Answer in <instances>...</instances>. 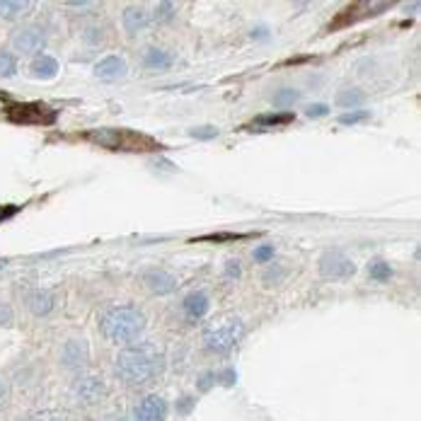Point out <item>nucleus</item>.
Masks as SVG:
<instances>
[{
    "mask_svg": "<svg viewBox=\"0 0 421 421\" xmlns=\"http://www.w3.org/2000/svg\"><path fill=\"white\" fill-rule=\"evenodd\" d=\"M160 354L153 347H148V344L128 347L119 351V356H116V376L124 380L126 385H133V388L150 383L160 373Z\"/></svg>",
    "mask_w": 421,
    "mask_h": 421,
    "instance_id": "1",
    "label": "nucleus"
},
{
    "mask_svg": "<svg viewBox=\"0 0 421 421\" xmlns=\"http://www.w3.org/2000/svg\"><path fill=\"white\" fill-rule=\"evenodd\" d=\"M99 330L109 342L128 344L145 330V315L133 305L107 308L99 318Z\"/></svg>",
    "mask_w": 421,
    "mask_h": 421,
    "instance_id": "2",
    "label": "nucleus"
},
{
    "mask_svg": "<svg viewBox=\"0 0 421 421\" xmlns=\"http://www.w3.org/2000/svg\"><path fill=\"white\" fill-rule=\"evenodd\" d=\"M87 140L97 143L99 148L109 150H160L162 145L155 138L136 133L131 128H95L85 136Z\"/></svg>",
    "mask_w": 421,
    "mask_h": 421,
    "instance_id": "3",
    "label": "nucleus"
},
{
    "mask_svg": "<svg viewBox=\"0 0 421 421\" xmlns=\"http://www.w3.org/2000/svg\"><path fill=\"white\" fill-rule=\"evenodd\" d=\"M242 337H245V325L240 322V320H228L223 325L208 327V330L203 332V344H206V349L213 351V354L225 356L242 342Z\"/></svg>",
    "mask_w": 421,
    "mask_h": 421,
    "instance_id": "4",
    "label": "nucleus"
},
{
    "mask_svg": "<svg viewBox=\"0 0 421 421\" xmlns=\"http://www.w3.org/2000/svg\"><path fill=\"white\" fill-rule=\"evenodd\" d=\"M5 116H8L13 124H22V126H32V124H54L56 121V112L44 104H10L5 109Z\"/></svg>",
    "mask_w": 421,
    "mask_h": 421,
    "instance_id": "5",
    "label": "nucleus"
},
{
    "mask_svg": "<svg viewBox=\"0 0 421 421\" xmlns=\"http://www.w3.org/2000/svg\"><path fill=\"white\" fill-rule=\"evenodd\" d=\"M318 269L325 279H349L356 274V264L339 249H330V252L320 257Z\"/></svg>",
    "mask_w": 421,
    "mask_h": 421,
    "instance_id": "6",
    "label": "nucleus"
},
{
    "mask_svg": "<svg viewBox=\"0 0 421 421\" xmlns=\"http://www.w3.org/2000/svg\"><path fill=\"white\" fill-rule=\"evenodd\" d=\"M13 46L20 54H39L46 46V32L37 25L22 27L13 37Z\"/></svg>",
    "mask_w": 421,
    "mask_h": 421,
    "instance_id": "7",
    "label": "nucleus"
},
{
    "mask_svg": "<svg viewBox=\"0 0 421 421\" xmlns=\"http://www.w3.org/2000/svg\"><path fill=\"white\" fill-rule=\"evenodd\" d=\"M90 361V347L85 339H68L61 349V364L68 371H80Z\"/></svg>",
    "mask_w": 421,
    "mask_h": 421,
    "instance_id": "8",
    "label": "nucleus"
},
{
    "mask_svg": "<svg viewBox=\"0 0 421 421\" xmlns=\"http://www.w3.org/2000/svg\"><path fill=\"white\" fill-rule=\"evenodd\" d=\"M143 284L148 286L150 293L167 296L177 288V276L169 274L167 269H148V271L143 274Z\"/></svg>",
    "mask_w": 421,
    "mask_h": 421,
    "instance_id": "9",
    "label": "nucleus"
},
{
    "mask_svg": "<svg viewBox=\"0 0 421 421\" xmlns=\"http://www.w3.org/2000/svg\"><path fill=\"white\" fill-rule=\"evenodd\" d=\"M136 421H165L167 419V402L160 395H148L140 400V405L133 412Z\"/></svg>",
    "mask_w": 421,
    "mask_h": 421,
    "instance_id": "10",
    "label": "nucleus"
},
{
    "mask_svg": "<svg viewBox=\"0 0 421 421\" xmlns=\"http://www.w3.org/2000/svg\"><path fill=\"white\" fill-rule=\"evenodd\" d=\"M104 395V383L102 378L97 376H85L75 383V397H78L83 405H95V402L102 400Z\"/></svg>",
    "mask_w": 421,
    "mask_h": 421,
    "instance_id": "11",
    "label": "nucleus"
},
{
    "mask_svg": "<svg viewBox=\"0 0 421 421\" xmlns=\"http://www.w3.org/2000/svg\"><path fill=\"white\" fill-rule=\"evenodd\" d=\"M128 73V66L121 56H104L95 66V75L99 80H119Z\"/></svg>",
    "mask_w": 421,
    "mask_h": 421,
    "instance_id": "12",
    "label": "nucleus"
},
{
    "mask_svg": "<svg viewBox=\"0 0 421 421\" xmlns=\"http://www.w3.org/2000/svg\"><path fill=\"white\" fill-rule=\"evenodd\" d=\"M148 22H150L148 10L140 8V5H131V8L124 10V29L131 34V37L138 32H143V29L148 27Z\"/></svg>",
    "mask_w": 421,
    "mask_h": 421,
    "instance_id": "13",
    "label": "nucleus"
},
{
    "mask_svg": "<svg viewBox=\"0 0 421 421\" xmlns=\"http://www.w3.org/2000/svg\"><path fill=\"white\" fill-rule=\"evenodd\" d=\"M182 308H184V315L189 320H201L203 315L208 313V308H211L208 296L201 293V291H196V293H189V296L184 298Z\"/></svg>",
    "mask_w": 421,
    "mask_h": 421,
    "instance_id": "14",
    "label": "nucleus"
},
{
    "mask_svg": "<svg viewBox=\"0 0 421 421\" xmlns=\"http://www.w3.org/2000/svg\"><path fill=\"white\" fill-rule=\"evenodd\" d=\"M27 305L29 310H32L34 315H49L51 310H54L56 305V298L49 293V291H44V288H37V291H32V293L27 296Z\"/></svg>",
    "mask_w": 421,
    "mask_h": 421,
    "instance_id": "15",
    "label": "nucleus"
},
{
    "mask_svg": "<svg viewBox=\"0 0 421 421\" xmlns=\"http://www.w3.org/2000/svg\"><path fill=\"white\" fill-rule=\"evenodd\" d=\"M174 63V58L162 49H145L143 54V66L148 70H169Z\"/></svg>",
    "mask_w": 421,
    "mask_h": 421,
    "instance_id": "16",
    "label": "nucleus"
},
{
    "mask_svg": "<svg viewBox=\"0 0 421 421\" xmlns=\"http://www.w3.org/2000/svg\"><path fill=\"white\" fill-rule=\"evenodd\" d=\"M56 73H58V61L54 56H39L37 61L32 63V78L51 80V78H56Z\"/></svg>",
    "mask_w": 421,
    "mask_h": 421,
    "instance_id": "17",
    "label": "nucleus"
},
{
    "mask_svg": "<svg viewBox=\"0 0 421 421\" xmlns=\"http://www.w3.org/2000/svg\"><path fill=\"white\" fill-rule=\"evenodd\" d=\"M366 102V95L356 87H347V90H339L337 95V107L342 109H359Z\"/></svg>",
    "mask_w": 421,
    "mask_h": 421,
    "instance_id": "18",
    "label": "nucleus"
},
{
    "mask_svg": "<svg viewBox=\"0 0 421 421\" xmlns=\"http://www.w3.org/2000/svg\"><path fill=\"white\" fill-rule=\"evenodd\" d=\"M298 97H301V92H298V90L284 87V90H279L271 99H274V107H276V109H288V107H293V104L298 102Z\"/></svg>",
    "mask_w": 421,
    "mask_h": 421,
    "instance_id": "19",
    "label": "nucleus"
},
{
    "mask_svg": "<svg viewBox=\"0 0 421 421\" xmlns=\"http://www.w3.org/2000/svg\"><path fill=\"white\" fill-rule=\"evenodd\" d=\"M29 8V3L25 0H0V17H17L20 13H25Z\"/></svg>",
    "mask_w": 421,
    "mask_h": 421,
    "instance_id": "20",
    "label": "nucleus"
},
{
    "mask_svg": "<svg viewBox=\"0 0 421 421\" xmlns=\"http://www.w3.org/2000/svg\"><path fill=\"white\" fill-rule=\"evenodd\" d=\"M288 121H293V114L284 112V114H262L254 119V124L257 126H284V124H288Z\"/></svg>",
    "mask_w": 421,
    "mask_h": 421,
    "instance_id": "21",
    "label": "nucleus"
},
{
    "mask_svg": "<svg viewBox=\"0 0 421 421\" xmlns=\"http://www.w3.org/2000/svg\"><path fill=\"white\" fill-rule=\"evenodd\" d=\"M17 73V61L10 51L0 49V78H13Z\"/></svg>",
    "mask_w": 421,
    "mask_h": 421,
    "instance_id": "22",
    "label": "nucleus"
},
{
    "mask_svg": "<svg viewBox=\"0 0 421 421\" xmlns=\"http://www.w3.org/2000/svg\"><path fill=\"white\" fill-rule=\"evenodd\" d=\"M368 274H371V279L373 281H380V284H383V281H388L390 276H393V266L388 264V262H373L371 266H368Z\"/></svg>",
    "mask_w": 421,
    "mask_h": 421,
    "instance_id": "23",
    "label": "nucleus"
},
{
    "mask_svg": "<svg viewBox=\"0 0 421 421\" xmlns=\"http://www.w3.org/2000/svg\"><path fill=\"white\" fill-rule=\"evenodd\" d=\"M286 266H281V264H271L264 271V276H262V281H264V286H279L281 281L286 279Z\"/></svg>",
    "mask_w": 421,
    "mask_h": 421,
    "instance_id": "24",
    "label": "nucleus"
},
{
    "mask_svg": "<svg viewBox=\"0 0 421 421\" xmlns=\"http://www.w3.org/2000/svg\"><path fill=\"white\" fill-rule=\"evenodd\" d=\"M368 116H371V114H368L366 109H359V112H347V114L339 116V124H342V126H354V124H361V121H366Z\"/></svg>",
    "mask_w": 421,
    "mask_h": 421,
    "instance_id": "25",
    "label": "nucleus"
},
{
    "mask_svg": "<svg viewBox=\"0 0 421 421\" xmlns=\"http://www.w3.org/2000/svg\"><path fill=\"white\" fill-rule=\"evenodd\" d=\"M174 3H157V8H155V20L157 22H169L174 17Z\"/></svg>",
    "mask_w": 421,
    "mask_h": 421,
    "instance_id": "26",
    "label": "nucleus"
},
{
    "mask_svg": "<svg viewBox=\"0 0 421 421\" xmlns=\"http://www.w3.org/2000/svg\"><path fill=\"white\" fill-rule=\"evenodd\" d=\"M254 262H259V264H269V262L274 259V245H259V247L252 252Z\"/></svg>",
    "mask_w": 421,
    "mask_h": 421,
    "instance_id": "27",
    "label": "nucleus"
},
{
    "mask_svg": "<svg viewBox=\"0 0 421 421\" xmlns=\"http://www.w3.org/2000/svg\"><path fill=\"white\" fill-rule=\"evenodd\" d=\"M189 136L201 138V140H208V138H215V136H218V128H213V126H198V128H191Z\"/></svg>",
    "mask_w": 421,
    "mask_h": 421,
    "instance_id": "28",
    "label": "nucleus"
},
{
    "mask_svg": "<svg viewBox=\"0 0 421 421\" xmlns=\"http://www.w3.org/2000/svg\"><path fill=\"white\" fill-rule=\"evenodd\" d=\"M305 114L310 116V119H320V116L330 114V107H327V104H310V107L305 109Z\"/></svg>",
    "mask_w": 421,
    "mask_h": 421,
    "instance_id": "29",
    "label": "nucleus"
},
{
    "mask_svg": "<svg viewBox=\"0 0 421 421\" xmlns=\"http://www.w3.org/2000/svg\"><path fill=\"white\" fill-rule=\"evenodd\" d=\"M240 274H242V266H240L237 259H230L225 264V276L228 279H240Z\"/></svg>",
    "mask_w": 421,
    "mask_h": 421,
    "instance_id": "30",
    "label": "nucleus"
},
{
    "mask_svg": "<svg viewBox=\"0 0 421 421\" xmlns=\"http://www.w3.org/2000/svg\"><path fill=\"white\" fill-rule=\"evenodd\" d=\"M218 378L223 380V385H232V383H235V378H237V373L232 371V368H228V371H223V373H220Z\"/></svg>",
    "mask_w": 421,
    "mask_h": 421,
    "instance_id": "31",
    "label": "nucleus"
},
{
    "mask_svg": "<svg viewBox=\"0 0 421 421\" xmlns=\"http://www.w3.org/2000/svg\"><path fill=\"white\" fill-rule=\"evenodd\" d=\"M83 37L87 39V42H99V39H102V32H99V29L92 27V29H85V34H83Z\"/></svg>",
    "mask_w": 421,
    "mask_h": 421,
    "instance_id": "32",
    "label": "nucleus"
},
{
    "mask_svg": "<svg viewBox=\"0 0 421 421\" xmlns=\"http://www.w3.org/2000/svg\"><path fill=\"white\" fill-rule=\"evenodd\" d=\"M191 407H194V400H191V397H182V402H179L177 412H179V414H186Z\"/></svg>",
    "mask_w": 421,
    "mask_h": 421,
    "instance_id": "33",
    "label": "nucleus"
},
{
    "mask_svg": "<svg viewBox=\"0 0 421 421\" xmlns=\"http://www.w3.org/2000/svg\"><path fill=\"white\" fill-rule=\"evenodd\" d=\"M215 378V373H203V376H201V383H198V388H201V390H208L211 388V380H213Z\"/></svg>",
    "mask_w": 421,
    "mask_h": 421,
    "instance_id": "34",
    "label": "nucleus"
},
{
    "mask_svg": "<svg viewBox=\"0 0 421 421\" xmlns=\"http://www.w3.org/2000/svg\"><path fill=\"white\" fill-rule=\"evenodd\" d=\"M32 421H63V417H58V414H39V417H34Z\"/></svg>",
    "mask_w": 421,
    "mask_h": 421,
    "instance_id": "35",
    "label": "nucleus"
},
{
    "mask_svg": "<svg viewBox=\"0 0 421 421\" xmlns=\"http://www.w3.org/2000/svg\"><path fill=\"white\" fill-rule=\"evenodd\" d=\"M3 400H5V385H3V380H0V405H3Z\"/></svg>",
    "mask_w": 421,
    "mask_h": 421,
    "instance_id": "36",
    "label": "nucleus"
}]
</instances>
